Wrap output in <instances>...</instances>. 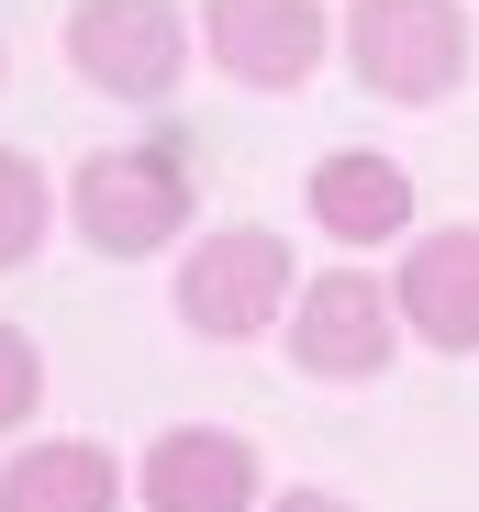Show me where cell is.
I'll return each mask as SVG.
<instances>
[{"instance_id": "cell-1", "label": "cell", "mask_w": 479, "mask_h": 512, "mask_svg": "<svg viewBox=\"0 0 479 512\" xmlns=\"http://www.w3.org/2000/svg\"><path fill=\"white\" fill-rule=\"evenodd\" d=\"M67 223L90 256H179L201 234V190H190V167L179 145H101V156H78L67 167Z\"/></svg>"}, {"instance_id": "cell-2", "label": "cell", "mask_w": 479, "mask_h": 512, "mask_svg": "<svg viewBox=\"0 0 479 512\" xmlns=\"http://www.w3.org/2000/svg\"><path fill=\"white\" fill-rule=\"evenodd\" d=\"M168 301H179V323L201 334V346H257V334H279L290 301H301L290 234H268V223H212V234H190L179 268H168Z\"/></svg>"}, {"instance_id": "cell-3", "label": "cell", "mask_w": 479, "mask_h": 512, "mask_svg": "<svg viewBox=\"0 0 479 512\" xmlns=\"http://www.w3.org/2000/svg\"><path fill=\"white\" fill-rule=\"evenodd\" d=\"M346 78L390 112H435L468 78V0H346Z\"/></svg>"}, {"instance_id": "cell-4", "label": "cell", "mask_w": 479, "mask_h": 512, "mask_svg": "<svg viewBox=\"0 0 479 512\" xmlns=\"http://www.w3.org/2000/svg\"><path fill=\"white\" fill-rule=\"evenodd\" d=\"M201 56V12H179V0H78L67 12V78L101 101H179V78Z\"/></svg>"}, {"instance_id": "cell-5", "label": "cell", "mask_w": 479, "mask_h": 512, "mask_svg": "<svg viewBox=\"0 0 479 512\" xmlns=\"http://www.w3.org/2000/svg\"><path fill=\"white\" fill-rule=\"evenodd\" d=\"M279 346H290L301 379L368 390V379H390V357H402V301H390V279H368V268H324V279H301Z\"/></svg>"}, {"instance_id": "cell-6", "label": "cell", "mask_w": 479, "mask_h": 512, "mask_svg": "<svg viewBox=\"0 0 479 512\" xmlns=\"http://www.w3.org/2000/svg\"><path fill=\"white\" fill-rule=\"evenodd\" d=\"M201 56L212 78H234V90H312V67L335 56V12L324 0H201Z\"/></svg>"}, {"instance_id": "cell-7", "label": "cell", "mask_w": 479, "mask_h": 512, "mask_svg": "<svg viewBox=\"0 0 479 512\" xmlns=\"http://www.w3.org/2000/svg\"><path fill=\"white\" fill-rule=\"evenodd\" d=\"M134 501L145 512H268V468L234 423H168L134 457Z\"/></svg>"}, {"instance_id": "cell-8", "label": "cell", "mask_w": 479, "mask_h": 512, "mask_svg": "<svg viewBox=\"0 0 479 512\" xmlns=\"http://www.w3.org/2000/svg\"><path fill=\"white\" fill-rule=\"evenodd\" d=\"M390 301H402V334L435 357H479V223H424L390 268Z\"/></svg>"}, {"instance_id": "cell-9", "label": "cell", "mask_w": 479, "mask_h": 512, "mask_svg": "<svg viewBox=\"0 0 479 512\" xmlns=\"http://www.w3.org/2000/svg\"><path fill=\"white\" fill-rule=\"evenodd\" d=\"M301 212H312V234L346 245V256H368V245H413V234H424V223H413V167L379 156V145H335V156L301 179Z\"/></svg>"}, {"instance_id": "cell-10", "label": "cell", "mask_w": 479, "mask_h": 512, "mask_svg": "<svg viewBox=\"0 0 479 512\" xmlns=\"http://www.w3.org/2000/svg\"><path fill=\"white\" fill-rule=\"evenodd\" d=\"M0 512H123V457L101 435H34L0 457Z\"/></svg>"}, {"instance_id": "cell-11", "label": "cell", "mask_w": 479, "mask_h": 512, "mask_svg": "<svg viewBox=\"0 0 479 512\" xmlns=\"http://www.w3.org/2000/svg\"><path fill=\"white\" fill-rule=\"evenodd\" d=\"M45 234H56V179H45L23 145H0V279H12V268H34V256H45Z\"/></svg>"}, {"instance_id": "cell-12", "label": "cell", "mask_w": 479, "mask_h": 512, "mask_svg": "<svg viewBox=\"0 0 479 512\" xmlns=\"http://www.w3.org/2000/svg\"><path fill=\"white\" fill-rule=\"evenodd\" d=\"M34 412H45V346L23 323H0V435H23Z\"/></svg>"}, {"instance_id": "cell-13", "label": "cell", "mask_w": 479, "mask_h": 512, "mask_svg": "<svg viewBox=\"0 0 479 512\" xmlns=\"http://www.w3.org/2000/svg\"><path fill=\"white\" fill-rule=\"evenodd\" d=\"M268 512H357L346 490H268Z\"/></svg>"}, {"instance_id": "cell-14", "label": "cell", "mask_w": 479, "mask_h": 512, "mask_svg": "<svg viewBox=\"0 0 479 512\" xmlns=\"http://www.w3.org/2000/svg\"><path fill=\"white\" fill-rule=\"evenodd\" d=\"M0 78H12V45H0Z\"/></svg>"}]
</instances>
